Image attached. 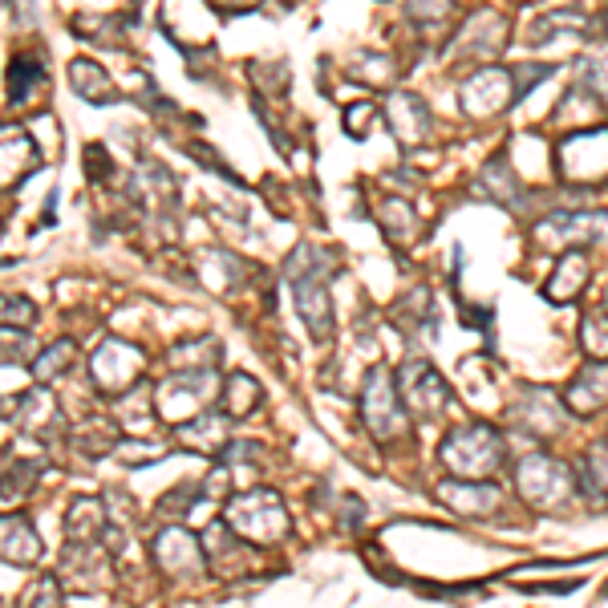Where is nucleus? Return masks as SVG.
Segmentation results:
<instances>
[{"label": "nucleus", "mask_w": 608, "mask_h": 608, "mask_svg": "<svg viewBox=\"0 0 608 608\" xmlns=\"http://www.w3.org/2000/svg\"><path fill=\"white\" fill-rule=\"evenodd\" d=\"M576 82H580V90L597 94L600 102L608 105V49L588 53V58L576 61Z\"/></svg>", "instance_id": "nucleus-31"}, {"label": "nucleus", "mask_w": 608, "mask_h": 608, "mask_svg": "<svg viewBox=\"0 0 608 608\" xmlns=\"http://www.w3.org/2000/svg\"><path fill=\"white\" fill-rule=\"evenodd\" d=\"M33 357V337L17 328H0V365H17Z\"/></svg>", "instance_id": "nucleus-34"}, {"label": "nucleus", "mask_w": 608, "mask_h": 608, "mask_svg": "<svg viewBox=\"0 0 608 608\" xmlns=\"http://www.w3.org/2000/svg\"><path fill=\"white\" fill-rule=\"evenodd\" d=\"M588 276H592V264H588V256L580 247H572V252H564V256L556 260V268H551L548 284H544V296H548L551 304L576 301V296L588 288Z\"/></svg>", "instance_id": "nucleus-18"}, {"label": "nucleus", "mask_w": 608, "mask_h": 608, "mask_svg": "<svg viewBox=\"0 0 608 608\" xmlns=\"http://www.w3.org/2000/svg\"><path fill=\"white\" fill-rule=\"evenodd\" d=\"M41 556V536L24 515H0V560L4 564H37Z\"/></svg>", "instance_id": "nucleus-19"}, {"label": "nucleus", "mask_w": 608, "mask_h": 608, "mask_svg": "<svg viewBox=\"0 0 608 608\" xmlns=\"http://www.w3.org/2000/svg\"><path fill=\"white\" fill-rule=\"evenodd\" d=\"M252 455H264V446L247 443V438H232V443L223 446V463H252Z\"/></svg>", "instance_id": "nucleus-40"}, {"label": "nucleus", "mask_w": 608, "mask_h": 608, "mask_svg": "<svg viewBox=\"0 0 608 608\" xmlns=\"http://www.w3.org/2000/svg\"><path fill=\"white\" fill-rule=\"evenodd\" d=\"M539 244H560L564 252H572V247H580L585 252V244H600V240H608V211H556V215H544L536 227Z\"/></svg>", "instance_id": "nucleus-10"}, {"label": "nucleus", "mask_w": 608, "mask_h": 608, "mask_svg": "<svg viewBox=\"0 0 608 608\" xmlns=\"http://www.w3.org/2000/svg\"><path fill=\"white\" fill-rule=\"evenodd\" d=\"M151 560L163 576H200L203 572V544L195 531H188L183 524H163L151 536Z\"/></svg>", "instance_id": "nucleus-9"}, {"label": "nucleus", "mask_w": 608, "mask_h": 608, "mask_svg": "<svg viewBox=\"0 0 608 608\" xmlns=\"http://www.w3.org/2000/svg\"><path fill=\"white\" fill-rule=\"evenodd\" d=\"M203 483H179V487H171V492L154 504V515L163 519V524H183L191 511H195V504L203 499Z\"/></svg>", "instance_id": "nucleus-27"}, {"label": "nucleus", "mask_w": 608, "mask_h": 608, "mask_svg": "<svg viewBox=\"0 0 608 608\" xmlns=\"http://www.w3.org/2000/svg\"><path fill=\"white\" fill-rule=\"evenodd\" d=\"M73 357H78V341L73 337H61L58 345H49L41 357H37V365H33V377L45 386V382H53V377H61L65 369L73 365Z\"/></svg>", "instance_id": "nucleus-30"}, {"label": "nucleus", "mask_w": 608, "mask_h": 608, "mask_svg": "<svg viewBox=\"0 0 608 608\" xmlns=\"http://www.w3.org/2000/svg\"><path fill=\"white\" fill-rule=\"evenodd\" d=\"M105 531H110L105 499H94V495H73L70 511H65V539H70V544H102Z\"/></svg>", "instance_id": "nucleus-17"}, {"label": "nucleus", "mask_w": 608, "mask_h": 608, "mask_svg": "<svg viewBox=\"0 0 608 608\" xmlns=\"http://www.w3.org/2000/svg\"><path fill=\"white\" fill-rule=\"evenodd\" d=\"M377 114H382V105H374V102L353 105V110H345V130H349L353 139H365V122Z\"/></svg>", "instance_id": "nucleus-39"}, {"label": "nucleus", "mask_w": 608, "mask_h": 608, "mask_svg": "<svg viewBox=\"0 0 608 608\" xmlns=\"http://www.w3.org/2000/svg\"><path fill=\"white\" fill-rule=\"evenodd\" d=\"M382 118H386L389 134L398 142H406V146L426 142L434 130L430 105L422 102L418 94H409V90H394V94L386 98V105H382Z\"/></svg>", "instance_id": "nucleus-12"}, {"label": "nucleus", "mask_w": 608, "mask_h": 608, "mask_svg": "<svg viewBox=\"0 0 608 608\" xmlns=\"http://www.w3.org/2000/svg\"><path fill=\"white\" fill-rule=\"evenodd\" d=\"M362 422L369 426V434H374L382 446L398 443V438H406V430H409L398 382H394V374L382 369V365H374L362 382Z\"/></svg>", "instance_id": "nucleus-5"}, {"label": "nucleus", "mask_w": 608, "mask_h": 608, "mask_svg": "<svg viewBox=\"0 0 608 608\" xmlns=\"http://www.w3.org/2000/svg\"><path fill=\"white\" fill-rule=\"evenodd\" d=\"M41 85H45V70H41L33 58H17L9 65V102L12 105H29Z\"/></svg>", "instance_id": "nucleus-28"}, {"label": "nucleus", "mask_w": 608, "mask_h": 608, "mask_svg": "<svg viewBox=\"0 0 608 608\" xmlns=\"http://www.w3.org/2000/svg\"><path fill=\"white\" fill-rule=\"evenodd\" d=\"M377 220H382V232L394 240V244H406L418 232V215H414V203L398 200V195H382L377 200Z\"/></svg>", "instance_id": "nucleus-25"}, {"label": "nucleus", "mask_w": 608, "mask_h": 608, "mask_svg": "<svg viewBox=\"0 0 608 608\" xmlns=\"http://www.w3.org/2000/svg\"><path fill=\"white\" fill-rule=\"evenodd\" d=\"M394 382H398L402 406H406V414H414V418L438 422L446 409H450V386H446V377L438 374L430 362H422V357H409L398 374H394Z\"/></svg>", "instance_id": "nucleus-7"}, {"label": "nucleus", "mask_w": 608, "mask_h": 608, "mask_svg": "<svg viewBox=\"0 0 608 608\" xmlns=\"http://www.w3.org/2000/svg\"><path fill=\"white\" fill-rule=\"evenodd\" d=\"M24 608H65V597H61V580H58V576H45V580L33 588V597L24 600Z\"/></svg>", "instance_id": "nucleus-38"}, {"label": "nucleus", "mask_w": 608, "mask_h": 608, "mask_svg": "<svg viewBox=\"0 0 608 608\" xmlns=\"http://www.w3.org/2000/svg\"><path fill=\"white\" fill-rule=\"evenodd\" d=\"M85 175L94 179V183H105V179L114 175V159L105 154L102 142H90V146H85Z\"/></svg>", "instance_id": "nucleus-37"}, {"label": "nucleus", "mask_w": 608, "mask_h": 608, "mask_svg": "<svg viewBox=\"0 0 608 608\" xmlns=\"http://www.w3.org/2000/svg\"><path fill=\"white\" fill-rule=\"evenodd\" d=\"M556 166L576 188L608 183V130H572L556 146Z\"/></svg>", "instance_id": "nucleus-6"}, {"label": "nucleus", "mask_w": 608, "mask_h": 608, "mask_svg": "<svg viewBox=\"0 0 608 608\" xmlns=\"http://www.w3.org/2000/svg\"><path fill=\"white\" fill-rule=\"evenodd\" d=\"M438 458L450 470V479H470L487 483L495 470L504 467V434L495 430L492 422H467L455 426L438 443Z\"/></svg>", "instance_id": "nucleus-2"}, {"label": "nucleus", "mask_w": 608, "mask_h": 608, "mask_svg": "<svg viewBox=\"0 0 608 608\" xmlns=\"http://www.w3.org/2000/svg\"><path fill=\"white\" fill-rule=\"evenodd\" d=\"M406 12L414 17V21H443L450 9H446V4H409Z\"/></svg>", "instance_id": "nucleus-41"}, {"label": "nucleus", "mask_w": 608, "mask_h": 608, "mask_svg": "<svg viewBox=\"0 0 608 608\" xmlns=\"http://www.w3.org/2000/svg\"><path fill=\"white\" fill-rule=\"evenodd\" d=\"M515 492L527 507L548 515L568 511L572 504H580V492H576V475L568 463L551 455H524L515 463Z\"/></svg>", "instance_id": "nucleus-3"}, {"label": "nucleus", "mask_w": 608, "mask_h": 608, "mask_svg": "<svg viewBox=\"0 0 608 608\" xmlns=\"http://www.w3.org/2000/svg\"><path fill=\"white\" fill-rule=\"evenodd\" d=\"M118 422L126 434H139V438H151V430L159 426V406H154V394L146 386H134L118 398Z\"/></svg>", "instance_id": "nucleus-21"}, {"label": "nucleus", "mask_w": 608, "mask_h": 608, "mask_svg": "<svg viewBox=\"0 0 608 608\" xmlns=\"http://www.w3.org/2000/svg\"><path fill=\"white\" fill-rule=\"evenodd\" d=\"M353 58L362 61V65H369L365 73H353L357 82H365V85H386L389 78H394V61L382 58V53H353Z\"/></svg>", "instance_id": "nucleus-36"}, {"label": "nucleus", "mask_w": 608, "mask_h": 608, "mask_svg": "<svg viewBox=\"0 0 608 608\" xmlns=\"http://www.w3.org/2000/svg\"><path fill=\"white\" fill-rule=\"evenodd\" d=\"M256 406H260V382H252L247 374H227L223 394H220V414L223 418L240 422V418H247Z\"/></svg>", "instance_id": "nucleus-23"}, {"label": "nucleus", "mask_w": 608, "mask_h": 608, "mask_svg": "<svg viewBox=\"0 0 608 608\" xmlns=\"http://www.w3.org/2000/svg\"><path fill=\"white\" fill-rule=\"evenodd\" d=\"M223 524L232 527L240 539H247V544L272 548V544H281L288 536V507L272 487H252V492H240L227 499Z\"/></svg>", "instance_id": "nucleus-4"}, {"label": "nucleus", "mask_w": 608, "mask_h": 608, "mask_svg": "<svg viewBox=\"0 0 608 608\" xmlns=\"http://www.w3.org/2000/svg\"><path fill=\"white\" fill-rule=\"evenodd\" d=\"M515 426H524L527 434H560L564 430V402L551 394L548 386H524V394L515 398V406L507 409Z\"/></svg>", "instance_id": "nucleus-13"}, {"label": "nucleus", "mask_w": 608, "mask_h": 608, "mask_svg": "<svg viewBox=\"0 0 608 608\" xmlns=\"http://www.w3.org/2000/svg\"><path fill=\"white\" fill-rule=\"evenodd\" d=\"M458 98H463V110L470 118H495L499 110L515 105L511 90V70H499V65H483L470 78H463L458 85Z\"/></svg>", "instance_id": "nucleus-11"}, {"label": "nucleus", "mask_w": 608, "mask_h": 608, "mask_svg": "<svg viewBox=\"0 0 608 608\" xmlns=\"http://www.w3.org/2000/svg\"><path fill=\"white\" fill-rule=\"evenodd\" d=\"M70 85L73 94L94 105H110V98H114V82H110V73H105L98 61H85V58L70 61Z\"/></svg>", "instance_id": "nucleus-22"}, {"label": "nucleus", "mask_w": 608, "mask_h": 608, "mask_svg": "<svg viewBox=\"0 0 608 608\" xmlns=\"http://www.w3.org/2000/svg\"><path fill=\"white\" fill-rule=\"evenodd\" d=\"M37 163H41V154H37L29 130L0 126V188H17L29 171H37Z\"/></svg>", "instance_id": "nucleus-15"}, {"label": "nucleus", "mask_w": 608, "mask_h": 608, "mask_svg": "<svg viewBox=\"0 0 608 608\" xmlns=\"http://www.w3.org/2000/svg\"><path fill=\"white\" fill-rule=\"evenodd\" d=\"M175 430L179 443L188 446L191 455H223V446H227V418H223L220 409H203V414H195V418L175 426Z\"/></svg>", "instance_id": "nucleus-20"}, {"label": "nucleus", "mask_w": 608, "mask_h": 608, "mask_svg": "<svg viewBox=\"0 0 608 608\" xmlns=\"http://www.w3.org/2000/svg\"><path fill=\"white\" fill-rule=\"evenodd\" d=\"M333 272H337V264H328V256H321L313 244H301L284 260V276L293 284V304L313 333V341L333 337V296H328Z\"/></svg>", "instance_id": "nucleus-1"}, {"label": "nucleus", "mask_w": 608, "mask_h": 608, "mask_svg": "<svg viewBox=\"0 0 608 608\" xmlns=\"http://www.w3.org/2000/svg\"><path fill=\"white\" fill-rule=\"evenodd\" d=\"M608 406V362H588L576 369V377L568 382L564 394V409L576 418H592Z\"/></svg>", "instance_id": "nucleus-14"}, {"label": "nucleus", "mask_w": 608, "mask_h": 608, "mask_svg": "<svg viewBox=\"0 0 608 608\" xmlns=\"http://www.w3.org/2000/svg\"><path fill=\"white\" fill-rule=\"evenodd\" d=\"M605 443H608V438H605Z\"/></svg>", "instance_id": "nucleus-42"}, {"label": "nucleus", "mask_w": 608, "mask_h": 608, "mask_svg": "<svg viewBox=\"0 0 608 608\" xmlns=\"http://www.w3.org/2000/svg\"><path fill=\"white\" fill-rule=\"evenodd\" d=\"M438 499L458 515H495L504 507V492L495 483H470V479H446L438 487Z\"/></svg>", "instance_id": "nucleus-16"}, {"label": "nucleus", "mask_w": 608, "mask_h": 608, "mask_svg": "<svg viewBox=\"0 0 608 608\" xmlns=\"http://www.w3.org/2000/svg\"><path fill=\"white\" fill-rule=\"evenodd\" d=\"M479 191H483V195H492L495 203H504V207H519V203H524V195H519V183H515L507 159H492V163L483 166Z\"/></svg>", "instance_id": "nucleus-26"}, {"label": "nucleus", "mask_w": 608, "mask_h": 608, "mask_svg": "<svg viewBox=\"0 0 608 608\" xmlns=\"http://www.w3.org/2000/svg\"><path fill=\"white\" fill-rule=\"evenodd\" d=\"M33 316H37L33 301L0 293V328H17V333H24V325H33Z\"/></svg>", "instance_id": "nucleus-33"}, {"label": "nucleus", "mask_w": 608, "mask_h": 608, "mask_svg": "<svg viewBox=\"0 0 608 608\" xmlns=\"http://www.w3.org/2000/svg\"><path fill=\"white\" fill-rule=\"evenodd\" d=\"M592 24V17L588 12H580V9H551V12H544L536 21V45H544V41H556V33L560 29H568V33H580V29H588Z\"/></svg>", "instance_id": "nucleus-29"}, {"label": "nucleus", "mask_w": 608, "mask_h": 608, "mask_svg": "<svg viewBox=\"0 0 608 608\" xmlns=\"http://www.w3.org/2000/svg\"><path fill=\"white\" fill-rule=\"evenodd\" d=\"M142 374V349L130 341L110 337L102 349L90 357V386L105 398H122L126 389H134Z\"/></svg>", "instance_id": "nucleus-8"}, {"label": "nucleus", "mask_w": 608, "mask_h": 608, "mask_svg": "<svg viewBox=\"0 0 608 608\" xmlns=\"http://www.w3.org/2000/svg\"><path fill=\"white\" fill-rule=\"evenodd\" d=\"M45 458H4L0 467V499H21L37 487Z\"/></svg>", "instance_id": "nucleus-24"}, {"label": "nucleus", "mask_w": 608, "mask_h": 608, "mask_svg": "<svg viewBox=\"0 0 608 608\" xmlns=\"http://www.w3.org/2000/svg\"><path fill=\"white\" fill-rule=\"evenodd\" d=\"M551 78V65H515L511 70V90H515V105L524 102L531 94V85L548 82Z\"/></svg>", "instance_id": "nucleus-35"}, {"label": "nucleus", "mask_w": 608, "mask_h": 608, "mask_svg": "<svg viewBox=\"0 0 608 608\" xmlns=\"http://www.w3.org/2000/svg\"><path fill=\"white\" fill-rule=\"evenodd\" d=\"M580 345H585V353H592L597 362H608V313L605 308L585 316V325H580Z\"/></svg>", "instance_id": "nucleus-32"}]
</instances>
